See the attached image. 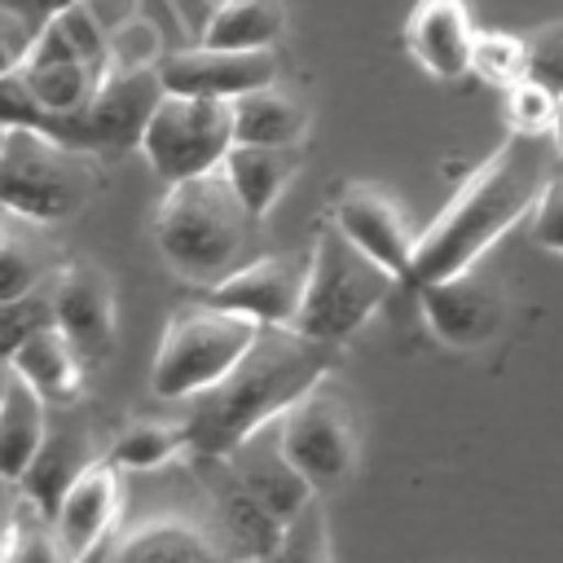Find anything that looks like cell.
I'll use <instances>...</instances> for the list:
<instances>
[{
    "label": "cell",
    "mask_w": 563,
    "mask_h": 563,
    "mask_svg": "<svg viewBox=\"0 0 563 563\" xmlns=\"http://www.w3.org/2000/svg\"><path fill=\"white\" fill-rule=\"evenodd\" d=\"M339 343L299 334L295 325H260L246 352L220 374L211 387L189 396L185 435L198 457H229L246 435L268 427L295 396H303L317 378L334 374Z\"/></svg>",
    "instance_id": "obj_1"
},
{
    "label": "cell",
    "mask_w": 563,
    "mask_h": 563,
    "mask_svg": "<svg viewBox=\"0 0 563 563\" xmlns=\"http://www.w3.org/2000/svg\"><path fill=\"white\" fill-rule=\"evenodd\" d=\"M554 167L559 154L550 136L510 132V141L488 163H479L475 176H466V185L449 198V207L422 233H413V255L409 268L400 273V286L418 290L435 277L479 264L484 251L532 211Z\"/></svg>",
    "instance_id": "obj_2"
},
{
    "label": "cell",
    "mask_w": 563,
    "mask_h": 563,
    "mask_svg": "<svg viewBox=\"0 0 563 563\" xmlns=\"http://www.w3.org/2000/svg\"><path fill=\"white\" fill-rule=\"evenodd\" d=\"M255 216L242 207L220 167L167 180V194L154 211V242L176 277L194 286L220 282L238 268L255 242Z\"/></svg>",
    "instance_id": "obj_3"
},
{
    "label": "cell",
    "mask_w": 563,
    "mask_h": 563,
    "mask_svg": "<svg viewBox=\"0 0 563 563\" xmlns=\"http://www.w3.org/2000/svg\"><path fill=\"white\" fill-rule=\"evenodd\" d=\"M396 286H400L396 273H387L356 242H347L334 224H325L317 229V242L308 251L303 295H299L290 325L299 334L343 343L391 299Z\"/></svg>",
    "instance_id": "obj_4"
},
{
    "label": "cell",
    "mask_w": 563,
    "mask_h": 563,
    "mask_svg": "<svg viewBox=\"0 0 563 563\" xmlns=\"http://www.w3.org/2000/svg\"><path fill=\"white\" fill-rule=\"evenodd\" d=\"M97 185V154L31 128L0 132V211L31 224H62L92 202Z\"/></svg>",
    "instance_id": "obj_5"
},
{
    "label": "cell",
    "mask_w": 563,
    "mask_h": 563,
    "mask_svg": "<svg viewBox=\"0 0 563 563\" xmlns=\"http://www.w3.org/2000/svg\"><path fill=\"white\" fill-rule=\"evenodd\" d=\"M255 330H260V321H251L246 312L220 308L211 299L176 308L163 325V339H158V352L150 365L154 396H163V400L198 396L220 374H229V365L246 352Z\"/></svg>",
    "instance_id": "obj_6"
},
{
    "label": "cell",
    "mask_w": 563,
    "mask_h": 563,
    "mask_svg": "<svg viewBox=\"0 0 563 563\" xmlns=\"http://www.w3.org/2000/svg\"><path fill=\"white\" fill-rule=\"evenodd\" d=\"M273 435H277L282 457L308 479L312 493L339 488L356 471V453H361L356 413L347 396L330 383V374L317 378L303 396H295L273 418Z\"/></svg>",
    "instance_id": "obj_7"
},
{
    "label": "cell",
    "mask_w": 563,
    "mask_h": 563,
    "mask_svg": "<svg viewBox=\"0 0 563 563\" xmlns=\"http://www.w3.org/2000/svg\"><path fill=\"white\" fill-rule=\"evenodd\" d=\"M158 97H163V84L154 66L101 70L88 101L62 114H44L40 132L84 154H123V150H136L141 128Z\"/></svg>",
    "instance_id": "obj_8"
},
{
    "label": "cell",
    "mask_w": 563,
    "mask_h": 563,
    "mask_svg": "<svg viewBox=\"0 0 563 563\" xmlns=\"http://www.w3.org/2000/svg\"><path fill=\"white\" fill-rule=\"evenodd\" d=\"M229 145H233L229 101L189 97V92H163L136 141V150L150 158V167L163 180H185L220 167Z\"/></svg>",
    "instance_id": "obj_9"
},
{
    "label": "cell",
    "mask_w": 563,
    "mask_h": 563,
    "mask_svg": "<svg viewBox=\"0 0 563 563\" xmlns=\"http://www.w3.org/2000/svg\"><path fill=\"white\" fill-rule=\"evenodd\" d=\"M53 290V325L70 339V347L79 352V361L88 369L106 365L114 352V334H119V317H114V282L101 264H66L57 268V277H48Z\"/></svg>",
    "instance_id": "obj_10"
},
{
    "label": "cell",
    "mask_w": 563,
    "mask_h": 563,
    "mask_svg": "<svg viewBox=\"0 0 563 563\" xmlns=\"http://www.w3.org/2000/svg\"><path fill=\"white\" fill-rule=\"evenodd\" d=\"M418 295H422L427 325L444 347H457V352L484 347L506 325V290L493 277H479L475 264L418 286Z\"/></svg>",
    "instance_id": "obj_11"
},
{
    "label": "cell",
    "mask_w": 563,
    "mask_h": 563,
    "mask_svg": "<svg viewBox=\"0 0 563 563\" xmlns=\"http://www.w3.org/2000/svg\"><path fill=\"white\" fill-rule=\"evenodd\" d=\"M123 471L110 457H92L57 497L48 510V528L62 559H84L114 537V523L123 515Z\"/></svg>",
    "instance_id": "obj_12"
},
{
    "label": "cell",
    "mask_w": 563,
    "mask_h": 563,
    "mask_svg": "<svg viewBox=\"0 0 563 563\" xmlns=\"http://www.w3.org/2000/svg\"><path fill=\"white\" fill-rule=\"evenodd\" d=\"M163 92H189V97H220L233 101L246 88H260L277 79V53L273 48H220V44H194L176 48L154 62Z\"/></svg>",
    "instance_id": "obj_13"
},
{
    "label": "cell",
    "mask_w": 563,
    "mask_h": 563,
    "mask_svg": "<svg viewBox=\"0 0 563 563\" xmlns=\"http://www.w3.org/2000/svg\"><path fill=\"white\" fill-rule=\"evenodd\" d=\"M303 273L308 255L286 251V255H255L229 268L220 282L207 286V299L233 312H246L260 325H290L299 295H303Z\"/></svg>",
    "instance_id": "obj_14"
},
{
    "label": "cell",
    "mask_w": 563,
    "mask_h": 563,
    "mask_svg": "<svg viewBox=\"0 0 563 563\" xmlns=\"http://www.w3.org/2000/svg\"><path fill=\"white\" fill-rule=\"evenodd\" d=\"M330 224L347 242H356L369 260H378L387 273H396V282H400V273L409 268V255H413V224L396 198H387L374 185H343L330 207Z\"/></svg>",
    "instance_id": "obj_15"
},
{
    "label": "cell",
    "mask_w": 563,
    "mask_h": 563,
    "mask_svg": "<svg viewBox=\"0 0 563 563\" xmlns=\"http://www.w3.org/2000/svg\"><path fill=\"white\" fill-rule=\"evenodd\" d=\"M4 365H9L22 383H31V387L48 400V409L75 405L79 391H84V374H88V365L79 361V352L70 347V339H66L53 321H44V325H35L31 334H22V339L13 343V352L4 356Z\"/></svg>",
    "instance_id": "obj_16"
},
{
    "label": "cell",
    "mask_w": 563,
    "mask_h": 563,
    "mask_svg": "<svg viewBox=\"0 0 563 563\" xmlns=\"http://www.w3.org/2000/svg\"><path fill=\"white\" fill-rule=\"evenodd\" d=\"M471 35H475V26L466 13V0H418L405 22V44H409L413 62L435 79L466 75Z\"/></svg>",
    "instance_id": "obj_17"
},
{
    "label": "cell",
    "mask_w": 563,
    "mask_h": 563,
    "mask_svg": "<svg viewBox=\"0 0 563 563\" xmlns=\"http://www.w3.org/2000/svg\"><path fill=\"white\" fill-rule=\"evenodd\" d=\"M97 457V444H92V431L79 427V422H53V409H48V427H44V440L40 449L31 453L26 471L18 475V488L48 515L57 506V497L66 493V484Z\"/></svg>",
    "instance_id": "obj_18"
},
{
    "label": "cell",
    "mask_w": 563,
    "mask_h": 563,
    "mask_svg": "<svg viewBox=\"0 0 563 563\" xmlns=\"http://www.w3.org/2000/svg\"><path fill=\"white\" fill-rule=\"evenodd\" d=\"M303 163V150L299 145H246V141H233L220 158V172L224 180L233 185V194L242 198V207L264 220L273 211V202L282 198V189L295 180Z\"/></svg>",
    "instance_id": "obj_19"
},
{
    "label": "cell",
    "mask_w": 563,
    "mask_h": 563,
    "mask_svg": "<svg viewBox=\"0 0 563 563\" xmlns=\"http://www.w3.org/2000/svg\"><path fill=\"white\" fill-rule=\"evenodd\" d=\"M229 119H233V141L246 145H299L308 132V106L277 79L238 92L229 101Z\"/></svg>",
    "instance_id": "obj_20"
},
{
    "label": "cell",
    "mask_w": 563,
    "mask_h": 563,
    "mask_svg": "<svg viewBox=\"0 0 563 563\" xmlns=\"http://www.w3.org/2000/svg\"><path fill=\"white\" fill-rule=\"evenodd\" d=\"M44 427H48V400L9 369L0 387V475L4 479H18L26 471L31 453L44 440Z\"/></svg>",
    "instance_id": "obj_21"
},
{
    "label": "cell",
    "mask_w": 563,
    "mask_h": 563,
    "mask_svg": "<svg viewBox=\"0 0 563 563\" xmlns=\"http://www.w3.org/2000/svg\"><path fill=\"white\" fill-rule=\"evenodd\" d=\"M106 550L114 559H211L220 554V541L185 515H154L119 532Z\"/></svg>",
    "instance_id": "obj_22"
},
{
    "label": "cell",
    "mask_w": 563,
    "mask_h": 563,
    "mask_svg": "<svg viewBox=\"0 0 563 563\" xmlns=\"http://www.w3.org/2000/svg\"><path fill=\"white\" fill-rule=\"evenodd\" d=\"M286 31L282 0H220L202 26V44L220 48H273Z\"/></svg>",
    "instance_id": "obj_23"
},
{
    "label": "cell",
    "mask_w": 563,
    "mask_h": 563,
    "mask_svg": "<svg viewBox=\"0 0 563 563\" xmlns=\"http://www.w3.org/2000/svg\"><path fill=\"white\" fill-rule=\"evenodd\" d=\"M216 515H220V528H224V537L233 541V550H238V554H255V559L277 554L282 519H277L260 497H251L233 475H229V479H224V488H220Z\"/></svg>",
    "instance_id": "obj_24"
},
{
    "label": "cell",
    "mask_w": 563,
    "mask_h": 563,
    "mask_svg": "<svg viewBox=\"0 0 563 563\" xmlns=\"http://www.w3.org/2000/svg\"><path fill=\"white\" fill-rule=\"evenodd\" d=\"M189 453V435L180 418H136L132 427L119 431V440L110 444V462L119 471H154L172 457Z\"/></svg>",
    "instance_id": "obj_25"
},
{
    "label": "cell",
    "mask_w": 563,
    "mask_h": 563,
    "mask_svg": "<svg viewBox=\"0 0 563 563\" xmlns=\"http://www.w3.org/2000/svg\"><path fill=\"white\" fill-rule=\"evenodd\" d=\"M22 75L35 92V101L44 106V114H62V110H75L79 101H88V92L101 79V66H92L84 57H53V62H22Z\"/></svg>",
    "instance_id": "obj_26"
},
{
    "label": "cell",
    "mask_w": 563,
    "mask_h": 563,
    "mask_svg": "<svg viewBox=\"0 0 563 563\" xmlns=\"http://www.w3.org/2000/svg\"><path fill=\"white\" fill-rule=\"evenodd\" d=\"M466 70H475L493 88H510L515 79H523V40L510 31H475Z\"/></svg>",
    "instance_id": "obj_27"
},
{
    "label": "cell",
    "mask_w": 563,
    "mask_h": 563,
    "mask_svg": "<svg viewBox=\"0 0 563 563\" xmlns=\"http://www.w3.org/2000/svg\"><path fill=\"white\" fill-rule=\"evenodd\" d=\"M282 559H330V541H325V506L317 493H308L286 519H282V541H277Z\"/></svg>",
    "instance_id": "obj_28"
},
{
    "label": "cell",
    "mask_w": 563,
    "mask_h": 563,
    "mask_svg": "<svg viewBox=\"0 0 563 563\" xmlns=\"http://www.w3.org/2000/svg\"><path fill=\"white\" fill-rule=\"evenodd\" d=\"M48 282V260L40 255L35 242H22V238H4L0 242V299H18V295H31Z\"/></svg>",
    "instance_id": "obj_29"
},
{
    "label": "cell",
    "mask_w": 563,
    "mask_h": 563,
    "mask_svg": "<svg viewBox=\"0 0 563 563\" xmlns=\"http://www.w3.org/2000/svg\"><path fill=\"white\" fill-rule=\"evenodd\" d=\"M554 106H559V92H550L545 84H537V79H528V75L506 88V119H510V132L550 136Z\"/></svg>",
    "instance_id": "obj_30"
},
{
    "label": "cell",
    "mask_w": 563,
    "mask_h": 563,
    "mask_svg": "<svg viewBox=\"0 0 563 563\" xmlns=\"http://www.w3.org/2000/svg\"><path fill=\"white\" fill-rule=\"evenodd\" d=\"M163 53H158V35L150 22L128 18L123 26H114L106 35V70H136V66H154Z\"/></svg>",
    "instance_id": "obj_31"
},
{
    "label": "cell",
    "mask_w": 563,
    "mask_h": 563,
    "mask_svg": "<svg viewBox=\"0 0 563 563\" xmlns=\"http://www.w3.org/2000/svg\"><path fill=\"white\" fill-rule=\"evenodd\" d=\"M523 75L563 92V22H550L523 40Z\"/></svg>",
    "instance_id": "obj_32"
},
{
    "label": "cell",
    "mask_w": 563,
    "mask_h": 563,
    "mask_svg": "<svg viewBox=\"0 0 563 563\" xmlns=\"http://www.w3.org/2000/svg\"><path fill=\"white\" fill-rule=\"evenodd\" d=\"M44 321H53V299L44 290L18 295V299H0V361L13 352V343L22 334H31Z\"/></svg>",
    "instance_id": "obj_33"
},
{
    "label": "cell",
    "mask_w": 563,
    "mask_h": 563,
    "mask_svg": "<svg viewBox=\"0 0 563 563\" xmlns=\"http://www.w3.org/2000/svg\"><path fill=\"white\" fill-rule=\"evenodd\" d=\"M532 238H537V246L563 255V163L545 176V185L532 202Z\"/></svg>",
    "instance_id": "obj_34"
},
{
    "label": "cell",
    "mask_w": 563,
    "mask_h": 563,
    "mask_svg": "<svg viewBox=\"0 0 563 563\" xmlns=\"http://www.w3.org/2000/svg\"><path fill=\"white\" fill-rule=\"evenodd\" d=\"M40 123H44V106L35 101V92H31L26 75H22V66H18V70H4V75H0V132H9V128H31V132H40Z\"/></svg>",
    "instance_id": "obj_35"
},
{
    "label": "cell",
    "mask_w": 563,
    "mask_h": 563,
    "mask_svg": "<svg viewBox=\"0 0 563 563\" xmlns=\"http://www.w3.org/2000/svg\"><path fill=\"white\" fill-rule=\"evenodd\" d=\"M35 26L40 22H31L26 13H18L13 4L0 0V75L22 66V57H26L31 40H35Z\"/></svg>",
    "instance_id": "obj_36"
},
{
    "label": "cell",
    "mask_w": 563,
    "mask_h": 563,
    "mask_svg": "<svg viewBox=\"0 0 563 563\" xmlns=\"http://www.w3.org/2000/svg\"><path fill=\"white\" fill-rule=\"evenodd\" d=\"M18 497H22L18 479H4V475H0V559H4V541H9V523H13Z\"/></svg>",
    "instance_id": "obj_37"
},
{
    "label": "cell",
    "mask_w": 563,
    "mask_h": 563,
    "mask_svg": "<svg viewBox=\"0 0 563 563\" xmlns=\"http://www.w3.org/2000/svg\"><path fill=\"white\" fill-rule=\"evenodd\" d=\"M4 4H13L18 13H26L31 22H44L48 13H57L62 4H70V0H4Z\"/></svg>",
    "instance_id": "obj_38"
},
{
    "label": "cell",
    "mask_w": 563,
    "mask_h": 563,
    "mask_svg": "<svg viewBox=\"0 0 563 563\" xmlns=\"http://www.w3.org/2000/svg\"><path fill=\"white\" fill-rule=\"evenodd\" d=\"M550 141H554V154L563 163V92H559V106H554V123H550Z\"/></svg>",
    "instance_id": "obj_39"
},
{
    "label": "cell",
    "mask_w": 563,
    "mask_h": 563,
    "mask_svg": "<svg viewBox=\"0 0 563 563\" xmlns=\"http://www.w3.org/2000/svg\"><path fill=\"white\" fill-rule=\"evenodd\" d=\"M4 374H9V369H4V361H0V387H4Z\"/></svg>",
    "instance_id": "obj_40"
},
{
    "label": "cell",
    "mask_w": 563,
    "mask_h": 563,
    "mask_svg": "<svg viewBox=\"0 0 563 563\" xmlns=\"http://www.w3.org/2000/svg\"><path fill=\"white\" fill-rule=\"evenodd\" d=\"M4 238H9V229H4V224H0V242H4Z\"/></svg>",
    "instance_id": "obj_41"
}]
</instances>
